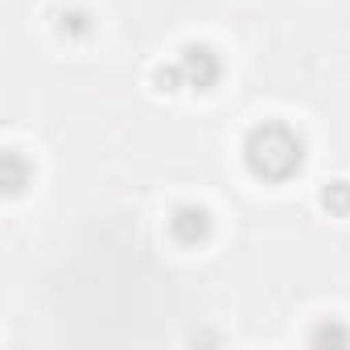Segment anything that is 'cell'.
Instances as JSON below:
<instances>
[{"label":"cell","instance_id":"5","mask_svg":"<svg viewBox=\"0 0 350 350\" xmlns=\"http://www.w3.org/2000/svg\"><path fill=\"white\" fill-rule=\"evenodd\" d=\"M321 202H325L334 215H346V211H350V182H334V186H325Z\"/></svg>","mask_w":350,"mask_h":350},{"label":"cell","instance_id":"6","mask_svg":"<svg viewBox=\"0 0 350 350\" xmlns=\"http://www.w3.org/2000/svg\"><path fill=\"white\" fill-rule=\"evenodd\" d=\"M329 338H334V342H346V329H338V325H321V329L313 334V342H329Z\"/></svg>","mask_w":350,"mask_h":350},{"label":"cell","instance_id":"1","mask_svg":"<svg viewBox=\"0 0 350 350\" xmlns=\"http://www.w3.org/2000/svg\"><path fill=\"white\" fill-rule=\"evenodd\" d=\"M243 152H247V169L256 173V178H264V182H284V178H293V173L301 169V161H305L301 136H297L288 124H276V120L252 128Z\"/></svg>","mask_w":350,"mask_h":350},{"label":"cell","instance_id":"2","mask_svg":"<svg viewBox=\"0 0 350 350\" xmlns=\"http://www.w3.org/2000/svg\"><path fill=\"white\" fill-rule=\"evenodd\" d=\"M178 66H182L186 87H194V91H206V87L219 83V58H215V50H206V46H190Z\"/></svg>","mask_w":350,"mask_h":350},{"label":"cell","instance_id":"7","mask_svg":"<svg viewBox=\"0 0 350 350\" xmlns=\"http://www.w3.org/2000/svg\"><path fill=\"white\" fill-rule=\"evenodd\" d=\"M83 21H87V17H79V13H75V17H62V29H75V33H83V29H87Z\"/></svg>","mask_w":350,"mask_h":350},{"label":"cell","instance_id":"4","mask_svg":"<svg viewBox=\"0 0 350 350\" xmlns=\"http://www.w3.org/2000/svg\"><path fill=\"white\" fill-rule=\"evenodd\" d=\"M0 173H5V190H9V194H17V190L25 186V178H29V169H25V161H21L17 152H5V161H0Z\"/></svg>","mask_w":350,"mask_h":350},{"label":"cell","instance_id":"3","mask_svg":"<svg viewBox=\"0 0 350 350\" xmlns=\"http://www.w3.org/2000/svg\"><path fill=\"white\" fill-rule=\"evenodd\" d=\"M169 231H173L178 243H202L211 235V215L202 206H178L173 219H169Z\"/></svg>","mask_w":350,"mask_h":350}]
</instances>
